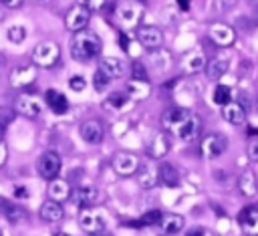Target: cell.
<instances>
[{
	"instance_id": "obj_34",
	"label": "cell",
	"mask_w": 258,
	"mask_h": 236,
	"mask_svg": "<svg viewBox=\"0 0 258 236\" xmlns=\"http://www.w3.org/2000/svg\"><path fill=\"white\" fill-rule=\"evenodd\" d=\"M232 101V89L228 87V85H218L216 89H214V103H218V105H228Z\"/></svg>"
},
{
	"instance_id": "obj_41",
	"label": "cell",
	"mask_w": 258,
	"mask_h": 236,
	"mask_svg": "<svg viewBox=\"0 0 258 236\" xmlns=\"http://www.w3.org/2000/svg\"><path fill=\"white\" fill-rule=\"evenodd\" d=\"M69 85H71V89H73V91H83V89H85V85H87V81H85L81 75H75V77H71Z\"/></svg>"
},
{
	"instance_id": "obj_20",
	"label": "cell",
	"mask_w": 258,
	"mask_h": 236,
	"mask_svg": "<svg viewBox=\"0 0 258 236\" xmlns=\"http://www.w3.org/2000/svg\"><path fill=\"white\" fill-rule=\"evenodd\" d=\"M222 117L232 125H242L246 121V107L238 101H230L222 107Z\"/></svg>"
},
{
	"instance_id": "obj_4",
	"label": "cell",
	"mask_w": 258,
	"mask_h": 236,
	"mask_svg": "<svg viewBox=\"0 0 258 236\" xmlns=\"http://www.w3.org/2000/svg\"><path fill=\"white\" fill-rule=\"evenodd\" d=\"M79 226L87 234H99L105 230V218L99 208H83L79 214Z\"/></svg>"
},
{
	"instance_id": "obj_9",
	"label": "cell",
	"mask_w": 258,
	"mask_h": 236,
	"mask_svg": "<svg viewBox=\"0 0 258 236\" xmlns=\"http://www.w3.org/2000/svg\"><path fill=\"white\" fill-rule=\"evenodd\" d=\"M117 18H119V22H121L123 28H139L141 18H143V12H141V8L137 4L123 2L117 8Z\"/></svg>"
},
{
	"instance_id": "obj_13",
	"label": "cell",
	"mask_w": 258,
	"mask_h": 236,
	"mask_svg": "<svg viewBox=\"0 0 258 236\" xmlns=\"http://www.w3.org/2000/svg\"><path fill=\"white\" fill-rule=\"evenodd\" d=\"M79 133H81V139H83L85 143H89V145H99V143L103 141V135H105L103 125H101V121H97V119H87V121H83L81 127H79Z\"/></svg>"
},
{
	"instance_id": "obj_14",
	"label": "cell",
	"mask_w": 258,
	"mask_h": 236,
	"mask_svg": "<svg viewBox=\"0 0 258 236\" xmlns=\"http://www.w3.org/2000/svg\"><path fill=\"white\" fill-rule=\"evenodd\" d=\"M238 224L246 236H258V208L256 206L242 208L238 214Z\"/></svg>"
},
{
	"instance_id": "obj_1",
	"label": "cell",
	"mask_w": 258,
	"mask_h": 236,
	"mask_svg": "<svg viewBox=\"0 0 258 236\" xmlns=\"http://www.w3.org/2000/svg\"><path fill=\"white\" fill-rule=\"evenodd\" d=\"M103 50V42L101 38L93 32V30H79L73 34L71 40V54L75 61L79 63H89L93 58H97Z\"/></svg>"
},
{
	"instance_id": "obj_7",
	"label": "cell",
	"mask_w": 258,
	"mask_h": 236,
	"mask_svg": "<svg viewBox=\"0 0 258 236\" xmlns=\"http://www.w3.org/2000/svg\"><path fill=\"white\" fill-rule=\"evenodd\" d=\"M137 42L151 52L155 48H161V44H163V32H161V28H157L153 24H143V26L137 28Z\"/></svg>"
},
{
	"instance_id": "obj_23",
	"label": "cell",
	"mask_w": 258,
	"mask_h": 236,
	"mask_svg": "<svg viewBox=\"0 0 258 236\" xmlns=\"http://www.w3.org/2000/svg\"><path fill=\"white\" fill-rule=\"evenodd\" d=\"M183 224H185L183 216L169 212V214H163V218H161V222H159V232H161L163 236H173V234H177V232L183 228Z\"/></svg>"
},
{
	"instance_id": "obj_25",
	"label": "cell",
	"mask_w": 258,
	"mask_h": 236,
	"mask_svg": "<svg viewBox=\"0 0 258 236\" xmlns=\"http://www.w3.org/2000/svg\"><path fill=\"white\" fill-rule=\"evenodd\" d=\"M71 198H73V202H75L77 206H81V208H91V206L97 202L99 192H97L95 188H91V186H83V188L73 190Z\"/></svg>"
},
{
	"instance_id": "obj_54",
	"label": "cell",
	"mask_w": 258,
	"mask_h": 236,
	"mask_svg": "<svg viewBox=\"0 0 258 236\" xmlns=\"http://www.w3.org/2000/svg\"><path fill=\"white\" fill-rule=\"evenodd\" d=\"M54 236H69V234H64V232H58V234H54Z\"/></svg>"
},
{
	"instance_id": "obj_53",
	"label": "cell",
	"mask_w": 258,
	"mask_h": 236,
	"mask_svg": "<svg viewBox=\"0 0 258 236\" xmlns=\"http://www.w3.org/2000/svg\"><path fill=\"white\" fill-rule=\"evenodd\" d=\"M248 2H250L252 6H258V0H248Z\"/></svg>"
},
{
	"instance_id": "obj_43",
	"label": "cell",
	"mask_w": 258,
	"mask_h": 236,
	"mask_svg": "<svg viewBox=\"0 0 258 236\" xmlns=\"http://www.w3.org/2000/svg\"><path fill=\"white\" fill-rule=\"evenodd\" d=\"M24 0H0V6L2 8H8V10H14V8H20Z\"/></svg>"
},
{
	"instance_id": "obj_26",
	"label": "cell",
	"mask_w": 258,
	"mask_h": 236,
	"mask_svg": "<svg viewBox=\"0 0 258 236\" xmlns=\"http://www.w3.org/2000/svg\"><path fill=\"white\" fill-rule=\"evenodd\" d=\"M99 71L107 77V79H119L123 73H125V65L119 61V58H115V56H105V58H101V63H99Z\"/></svg>"
},
{
	"instance_id": "obj_50",
	"label": "cell",
	"mask_w": 258,
	"mask_h": 236,
	"mask_svg": "<svg viewBox=\"0 0 258 236\" xmlns=\"http://www.w3.org/2000/svg\"><path fill=\"white\" fill-rule=\"evenodd\" d=\"M2 20H4V8L0 6V22H2Z\"/></svg>"
},
{
	"instance_id": "obj_12",
	"label": "cell",
	"mask_w": 258,
	"mask_h": 236,
	"mask_svg": "<svg viewBox=\"0 0 258 236\" xmlns=\"http://www.w3.org/2000/svg\"><path fill=\"white\" fill-rule=\"evenodd\" d=\"M113 167L119 175H133L139 169V157L129 151H119L113 157Z\"/></svg>"
},
{
	"instance_id": "obj_21",
	"label": "cell",
	"mask_w": 258,
	"mask_h": 236,
	"mask_svg": "<svg viewBox=\"0 0 258 236\" xmlns=\"http://www.w3.org/2000/svg\"><path fill=\"white\" fill-rule=\"evenodd\" d=\"M0 214L10 222V224H20L26 220V210L8 202L6 198H0Z\"/></svg>"
},
{
	"instance_id": "obj_16",
	"label": "cell",
	"mask_w": 258,
	"mask_h": 236,
	"mask_svg": "<svg viewBox=\"0 0 258 236\" xmlns=\"http://www.w3.org/2000/svg\"><path fill=\"white\" fill-rule=\"evenodd\" d=\"M14 113H20L24 117H38L40 115V101L32 95H20L16 101H14Z\"/></svg>"
},
{
	"instance_id": "obj_47",
	"label": "cell",
	"mask_w": 258,
	"mask_h": 236,
	"mask_svg": "<svg viewBox=\"0 0 258 236\" xmlns=\"http://www.w3.org/2000/svg\"><path fill=\"white\" fill-rule=\"evenodd\" d=\"M185 236H212V234H208V232L202 230V228H194V230H189Z\"/></svg>"
},
{
	"instance_id": "obj_24",
	"label": "cell",
	"mask_w": 258,
	"mask_h": 236,
	"mask_svg": "<svg viewBox=\"0 0 258 236\" xmlns=\"http://www.w3.org/2000/svg\"><path fill=\"white\" fill-rule=\"evenodd\" d=\"M238 190L246 198H254L258 194V180H256V173L252 169H246V171L240 173V178H238Z\"/></svg>"
},
{
	"instance_id": "obj_19",
	"label": "cell",
	"mask_w": 258,
	"mask_h": 236,
	"mask_svg": "<svg viewBox=\"0 0 258 236\" xmlns=\"http://www.w3.org/2000/svg\"><path fill=\"white\" fill-rule=\"evenodd\" d=\"M147 65H149L153 71L163 73V71H167V69L171 67V52H169L167 48H163V46H161V48H155V50L149 52Z\"/></svg>"
},
{
	"instance_id": "obj_36",
	"label": "cell",
	"mask_w": 258,
	"mask_h": 236,
	"mask_svg": "<svg viewBox=\"0 0 258 236\" xmlns=\"http://www.w3.org/2000/svg\"><path fill=\"white\" fill-rule=\"evenodd\" d=\"M6 36H8V40L10 42H22L24 38H26V28L24 26H20V24H14V26H10L8 28V32H6Z\"/></svg>"
},
{
	"instance_id": "obj_22",
	"label": "cell",
	"mask_w": 258,
	"mask_h": 236,
	"mask_svg": "<svg viewBox=\"0 0 258 236\" xmlns=\"http://www.w3.org/2000/svg\"><path fill=\"white\" fill-rule=\"evenodd\" d=\"M44 101H46L48 109L52 113H56V115H62V113L69 111V99L60 91H56V89H48L44 93Z\"/></svg>"
},
{
	"instance_id": "obj_56",
	"label": "cell",
	"mask_w": 258,
	"mask_h": 236,
	"mask_svg": "<svg viewBox=\"0 0 258 236\" xmlns=\"http://www.w3.org/2000/svg\"><path fill=\"white\" fill-rule=\"evenodd\" d=\"M0 236H2V232H0Z\"/></svg>"
},
{
	"instance_id": "obj_30",
	"label": "cell",
	"mask_w": 258,
	"mask_h": 236,
	"mask_svg": "<svg viewBox=\"0 0 258 236\" xmlns=\"http://www.w3.org/2000/svg\"><path fill=\"white\" fill-rule=\"evenodd\" d=\"M159 182L163 186H167V188L179 186V171H177V167L171 165V163H167V161L159 163Z\"/></svg>"
},
{
	"instance_id": "obj_6",
	"label": "cell",
	"mask_w": 258,
	"mask_h": 236,
	"mask_svg": "<svg viewBox=\"0 0 258 236\" xmlns=\"http://www.w3.org/2000/svg\"><path fill=\"white\" fill-rule=\"evenodd\" d=\"M91 20V10L81 6V4H75L67 10L64 14V26L71 30V32H79V30H85L87 24Z\"/></svg>"
},
{
	"instance_id": "obj_32",
	"label": "cell",
	"mask_w": 258,
	"mask_h": 236,
	"mask_svg": "<svg viewBox=\"0 0 258 236\" xmlns=\"http://www.w3.org/2000/svg\"><path fill=\"white\" fill-rule=\"evenodd\" d=\"M129 105V97L125 93H113L103 101V107L107 111H123Z\"/></svg>"
},
{
	"instance_id": "obj_45",
	"label": "cell",
	"mask_w": 258,
	"mask_h": 236,
	"mask_svg": "<svg viewBox=\"0 0 258 236\" xmlns=\"http://www.w3.org/2000/svg\"><path fill=\"white\" fill-rule=\"evenodd\" d=\"M119 44H121V48H123L125 52H129V38H127V34H125V32H121V34H119Z\"/></svg>"
},
{
	"instance_id": "obj_29",
	"label": "cell",
	"mask_w": 258,
	"mask_h": 236,
	"mask_svg": "<svg viewBox=\"0 0 258 236\" xmlns=\"http://www.w3.org/2000/svg\"><path fill=\"white\" fill-rule=\"evenodd\" d=\"M167 151H169V139H167V135L165 133H157L151 139V143H149V155H151V159H161V157L167 155Z\"/></svg>"
},
{
	"instance_id": "obj_31",
	"label": "cell",
	"mask_w": 258,
	"mask_h": 236,
	"mask_svg": "<svg viewBox=\"0 0 258 236\" xmlns=\"http://www.w3.org/2000/svg\"><path fill=\"white\" fill-rule=\"evenodd\" d=\"M226 71H228V58L226 56H214V58H210L206 63V75H208V79H214L216 81V79L224 77Z\"/></svg>"
},
{
	"instance_id": "obj_8",
	"label": "cell",
	"mask_w": 258,
	"mask_h": 236,
	"mask_svg": "<svg viewBox=\"0 0 258 236\" xmlns=\"http://www.w3.org/2000/svg\"><path fill=\"white\" fill-rule=\"evenodd\" d=\"M208 34H210L212 42L222 46V48L232 46L234 40H236V30L226 22H212L210 28H208Z\"/></svg>"
},
{
	"instance_id": "obj_5",
	"label": "cell",
	"mask_w": 258,
	"mask_h": 236,
	"mask_svg": "<svg viewBox=\"0 0 258 236\" xmlns=\"http://www.w3.org/2000/svg\"><path fill=\"white\" fill-rule=\"evenodd\" d=\"M228 147V139L220 133H208L202 143H200V155L204 159H214V157H220Z\"/></svg>"
},
{
	"instance_id": "obj_44",
	"label": "cell",
	"mask_w": 258,
	"mask_h": 236,
	"mask_svg": "<svg viewBox=\"0 0 258 236\" xmlns=\"http://www.w3.org/2000/svg\"><path fill=\"white\" fill-rule=\"evenodd\" d=\"M6 159H8V149H6V143L0 139V167H4Z\"/></svg>"
},
{
	"instance_id": "obj_33",
	"label": "cell",
	"mask_w": 258,
	"mask_h": 236,
	"mask_svg": "<svg viewBox=\"0 0 258 236\" xmlns=\"http://www.w3.org/2000/svg\"><path fill=\"white\" fill-rule=\"evenodd\" d=\"M127 91H129V97H135V99H143L151 93V87L147 81H137V79H131L127 83Z\"/></svg>"
},
{
	"instance_id": "obj_11",
	"label": "cell",
	"mask_w": 258,
	"mask_h": 236,
	"mask_svg": "<svg viewBox=\"0 0 258 236\" xmlns=\"http://www.w3.org/2000/svg\"><path fill=\"white\" fill-rule=\"evenodd\" d=\"M159 182V165L153 161V159H145L143 163H139V169H137V184L145 190L153 188L155 184Z\"/></svg>"
},
{
	"instance_id": "obj_35",
	"label": "cell",
	"mask_w": 258,
	"mask_h": 236,
	"mask_svg": "<svg viewBox=\"0 0 258 236\" xmlns=\"http://www.w3.org/2000/svg\"><path fill=\"white\" fill-rule=\"evenodd\" d=\"M161 218H163L161 210H149L139 218V222H141V226H159Z\"/></svg>"
},
{
	"instance_id": "obj_42",
	"label": "cell",
	"mask_w": 258,
	"mask_h": 236,
	"mask_svg": "<svg viewBox=\"0 0 258 236\" xmlns=\"http://www.w3.org/2000/svg\"><path fill=\"white\" fill-rule=\"evenodd\" d=\"M248 157H250L254 163H258V139H254V141L248 145Z\"/></svg>"
},
{
	"instance_id": "obj_37",
	"label": "cell",
	"mask_w": 258,
	"mask_h": 236,
	"mask_svg": "<svg viewBox=\"0 0 258 236\" xmlns=\"http://www.w3.org/2000/svg\"><path fill=\"white\" fill-rule=\"evenodd\" d=\"M131 77L137 79V81H147L145 65H143V63H133V65H131Z\"/></svg>"
},
{
	"instance_id": "obj_17",
	"label": "cell",
	"mask_w": 258,
	"mask_h": 236,
	"mask_svg": "<svg viewBox=\"0 0 258 236\" xmlns=\"http://www.w3.org/2000/svg\"><path fill=\"white\" fill-rule=\"evenodd\" d=\"M200 131H202V121H200V117H198L196 113H191V115L187 117V121L177 129L175 137H177L179 141L187 143V141H194V139L200 135Z\"/></svg>"
},
{
	"instance_id": "obj_46",
	"label": "cell",
	"mask_w": 258,
	"mask_h": 236,
	"mask_svg": "<svg viewBox=\"0 0 258 236\" xmlns=\"http://www.w3.org/2000/svg\"><path fill=\"white\" fill-rule=\"evenodd\" d=\"M14 196H16V198H28V190H26L24 186H16V188H14Z\"/></svg>"
},
{
	"instance_id": "obj_52",
	"label": "cell",
	"mask_w": 258,
	"mask_h": 236,
	"mask_svg": "<svg viewBox=\"0 0 258 236\" xmlns=\"http://www.w3.org/2000/svg\"><path fill=\"white\" fill-rule=\"evenodd\" d=\"M2 69H4V63H2V56H0V75H2Z\"/></svg>"
},
{
	"instance_id": "obj_15",
	"label": "cell",
	"mask_w": 258,
	"mask_h": 236,
	"mask_svg": "<svg viewBox=\"0 0 258 236\" xmlns=\"http://www.w3.org/2000/svg\"><path fill=\"white\" fill-rule=\"evenodd\" d=\"M36 79V67L34 65H20L10 71V85L14 89H24Z\"/></svg>"
},
{
	"instance_id": "obj_51",
	"label": "cell",
	"mask_w": 258,
	"mask_h": 236,
	"mask_svg": "<svg viewBox=\"0 0 258 236\" xmlns=\"http://www.w3.org/2000/svg\"><path fill=\"white\" fill-rule=\"evenodd\" d=\"M89 236H109V234H105V232H99V234H89Z\"/></svg>"
},
{
	"instance_id": "obj_39",
	"label": "cell",
	"mask_w": 258,
	"mask_h": 236,
	"mask_svg": "<svg viewBox=\"0 0 258 236\" xmlns=\"http://www.w3.org/2000/svg\"><path fill=\"white\" fill-rule=\"evenodd\" d=\"M105 2L107 0H77V4H81V6L89 8V10H101L105 6Z\"/></svg>"
},
{
	"instance_id": "obj_40",
	"label": "cell",
	"mask_w": 258,
	"mask_h": 236,
	"mask_svg": "<svg viewBox=\"0 0 258 236\" xmlns=\"http://www.w3.org/2000/svg\"><path fill=\"white\" fill-rule=\"evenodd\" d=\"M12 117H14V111H10V109H0V133H2L4 127L12 121Z\"/></svg>"
},
{
	"instance_id": "obj_2",
	"label": "cell",
	"mask_w": 258,
	"mask_h": 236,
	"mask_svg": "<svg viewBox=\"0 0 258 236\" xmlns=\"http://www.w3.org/2000/svg\"><path fill=\"white\" fill-rule=\"evenodd\" d=\"M60 58V46L52 40L38 42L32 50V65L40 69H52Z\"/></svg>"
},
{
	"instance_id": "obj_55",
	"label": "cell",
	"mask_w": 258,
	"mask_h": 236,
	"mask_svg": "<svg viewBox=\"0 0 258 236\" xmlns=\"http://www.w3.org/2000/svg\"><path fill=\"white\" fill-rule=\"evenodd\" d=\"M139 2H141V4H143V2H145V0H139Z\"/></svg>"
},
{
	"instance_id": "obj_27",
	"label": "cell",
	"mask_w": 258,
	"mask_h": 236,
	"mask_svg": "<svg viewBox=\"0 0 258 236\" xmlns=\"http://www.w3.org/2000/svg\"><path fill=\"white\" fill-rule=\"evenodd\" d=\"M40 218L48 224L52 222H60L64 218V208L60 206V202H54V200H46L42 206H40Z\"/></svg>"
},
{
	"instance_id": "obj_3",
	"label": "cell",
	"mask_w": 258,
	"mask_h": 236,
	"mask_svg": "<svg viewBox=\"0 0 258 236\" xmlns=\"http://www.w3.org/2000/svg\"><path fill=\"white\" fill-rule=\"evenodd\" d=\"M60 167H62V161H60V155L56 151H44L36 161V171L46 182L56 180L60 173Z\"/></svg>"
},
{
	"instance_id": "obj_48",
	"label": "cell",
	"mask_w": 258,
	"mask_h": 236,
	"mask_svg": "<svg viewBox=\"0 0 258 236\" xmlns=\"http://www.w3.org/2000/svg\"><path fill=\"white\" fill-rule=\"evenodd\" d=\"M175 4H177V8L181 12H187L189 10V0H175Z\"/></svg>"
},
{
	"instance_id": "obj_18",
	"label": "cell",
	"mask_w": 258,
	"mask_h": 236,
	"mask_svg": "<svg viewBox=\"0 0 258 236\" xmlns=\"http://www.w3.org/2000/svg\"><path fill=\"white\" fill-rule=\"evenodd\" d=\"M206 56L202 54V50H187L183 52L179 65L183 69V73H200L202 69H206Z\"/></svg>"
},
{
	"instance_id": "obj_28",
	"label": "cell",
	"mask_w": 258,
	"mask_h": 236,
	"mask_svg": "<svg viewBox=\"0 0 258 236\" xmlns=\"http://www.w3.org/2000/svg\"><path fill=\"white\" fill-rule=\"evenodd\" d=\"M71 186H69V182L67 180H60V178H56V180H52V182H48V200H54V202H64V200H69L71 198Z\"/></svg>"
},
{
	"instance_id": "obj_38",
	"label": "cell",
	"mask_w": 258,
	"mask_h": 236,
	"mask_svg": "<svg viewBox=\"0 0 258 236\" xmlns=\"http://www.w3.org/2000/svg\"><path fill=\"white\" fill-rule=\"evenodd\" d=\"M109 83H111V79H107V77L97 69V71H95V77H93V85H95V89H97V91H103Z\"/></svg>"
},
{
	"instance_id": "obj_49",
	"label": "cell",
	"mask_w": 258,
	"mask_h": 236,
	"mask_svg": "<svg viewBox=\"0 0 258 236\" xmlns=\"http://www.w3.org/2000/svg\"><path fill=\"white\" fill-rule=\"evenodd\" d=\"M34 4H38V6H50L54 0H32Z\"/></svg>"
},
{
	"instance_id": "obj_10",
	"label": "cell",
	"mask_w": 258,
	"mask_h": 236,
	"mask_svg": "<svg viewBox=\"0 0 258 236\" xmlns=\"http://www.w3.org/2000/svg\"><path fill=\"white\" fill-rule=\"evenodd\" d=\"M189 115H191V111H187V109H183V107H171V109H167V111L161 115V127H163L165 131H169L171 135H175L177 129L187 121Z\"/></svg>"
}]
</instances>
